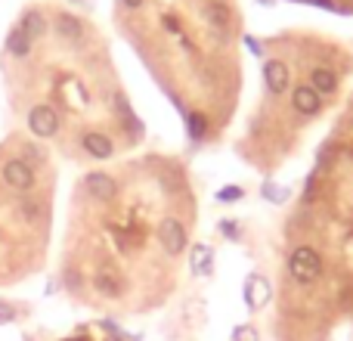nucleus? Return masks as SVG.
Listing matches in <instances>:
<instances>
[{
    "label": "nucleus",
    "instance_id": "1",
    "mask_svg": "<svg viewBox=\"0 0 353 341\" xmlns=\"http://www.w3.org/2000/svg\"><path fill=\"white\" fill-rule=\"evenodd\" d=\"M288 273H292V280L301 282V286L316 282L319 273H323V257H319V251L310 249V245H298V249L292 251V257H288Z\"/></svg>",
    "mask_w": 353,
    "mask_h": 341
},
{
    "label": "nucleus",
    "instance_id": "2",
    "mask_svg": "<svg viewBox=\"0 0 353 341\" xmlns=\"http://www.w3.org/2000/svg\"><path fill=\"white\" fill-rule=\"evenodd\" d=\"M0 177H3V183L10 189H16V193H31V189L37 186V174H34V165L25 159H10L0 170Z\"/></svg>",
    "mask_w": 353,
    "mask_h": 341
},
{
    "label": "nucleus",
    "instance_id": "3",
    "mask_svg": "<svg viewBox=\"0 0 353 341\" xmlns=\"http://www.w3.org/2000/svg\"><path fill=\"white\" fill-rule=\"evenodd\" d=\"M28 130L37 140H50L59 134V112L47 103H37L28 109Z\"/></svg>",
    "mask_w": 353,
    "mask_h": 341
},
{
    "label": "nucleus",
    "instance_id": "4",
    "mask_svg": "<svg viewBox=\"0 0 353 341\" xmlns=\"http://www.w3.org/2000/svg\"><path fill=\"white\" fill-rule=\"evenodd\" d=\"M159 242H161V249H165V255H183L186 251V226L180 224L176 217H165L159 224Z\"/></svg>",
    "mask_w": 353,
    "mask_h": 341
},
{
    "label": "nucleus",
    "instance_id": "5",
    "mask_svg": "<svg viewBox=\"0 0 353 341\" xmlns=\"http://www.w3.org/2000/svg\"><path fill=\"white\" fill-rule=\"evenodd\" d=\"M270 298H273L270 280L261 273H251L248 280H245V304H248L251 311H263V307L270 304Z\"/></svg>",
    "mask_w": 353,
    "mask_h": 341
},
{
    "label": "nucleus",
    "instance_id": "6",
    "mask_svg": "<svg viewBox=\"0 0 353 341\" xmlns=\"http://www.w3.org/2000/svg\"><path fill=\"white\" fill-rule=\"evenodd\" d=\"M81 149H84L90 159H99V162L115 155V143H112V137L103 134V130H84V134H81Z\"/></svg>",
    "mask_w": 353,
    "mask_h": 341
},
{
    "label": "nucleus",
    "instance_id": "7",
    "mask_svg": "<svg viewBox=\"0 0 353 341\" xmlns=\"http://www.w3.org/2000/svg\"><path fill=\"white\" fill-rule=\"evenodd\" d=\"M263 81H267V90L273 97H282L288 90V84H292V72H288V66L282 59H270L263 62Z\"/></svg>",
    "mask_w": 353,
    "mask_h": 341
},
{
    "label": "nucleus",
    "instance_id": "8",
    "mask_svg": "<svg viewBox=\"0 0 353 341\" xmlns=\"http://www.w3.org/2000/svg\"><path fill=\"white\" fill-rule=\"evenodd\" d=\"M84 189H87V195L90 199H97V202H112L118 195V183L112 180L109 174H87V180H84Z\"/></svg>",
    "mask_w": 353,
    "mask_h": 341
},
{
    "label": "nucleus",
    "instance_id": "9",
    "mask_svg": "<svg viewBox=\"0 0 353 341\" xmlns=\"http://www.w3.org/2000/svg\"><path fill=\"white\" fill-rule=\"evenodd\" d=\"M189 270H192V276H199V280H208V276L214 273V249L205 242H195L192 251H189Z\"/></svg>",
    "mask_w": 353,
    "mask_h": 341
},
{
    "label": "nucleus",
    "instance_id": "10",
    "mask_svg": "<svg viewBox=\"0 0 353 341\" xmlns=\"http://www.w3.org/2000/svg\"><path fill=\"white\" fill-rule=\"evenodd\" d=\"M292 106L301 112V115L313 118V115L323 112V97H319L310 84H301V87H294V93H292Z\"/></svg>",
    "mask_w": 353,
    "mask_h": 341
},
{
    "label": "nucleus",
    "instance_id": "11",
    "mask_svg": "<svg viewBox=\"0 0 353 341\" xmlns=\"http://www.w3.org/2000/svg\"><path fill=\"white\" fill-rule=\"evenodd\" d=\"M93 286H97V292L105 295V298H118L121 289H124V282H121V276H118L115 270H99L97 280H93Z\"/></svg>",
    "mask_w": 353,
    "mask_h": 341
},
{
    "label": "nucleus",
    "instance_id": "12",
    "mask_svg": "<svg viewBox=\"0 0 353 341\" xmlns=\"http://www.w3.org/2000/svg\"><path fill=\"white\" fill-rule=\"evenodd\" d=\"M310 87L319 93V97H325V93H335L338 90V75L332 72V68H313L310 72Z\"/></svg>",
    "mask_w": 353,
    "mask_h": 341
},
{
    "label": "nucleus",
    "instance_id": "13",
    "mask_svg": "<svg viewBox=\"0 0 353 341\" xmlns=\"http://www.w3.org/2000/svg\"><path fill=\"white\" fill-rule=\"evenodd\" d=\"M56 31H59L65 41H81V37H84V22H81L78 16H72V12H59V16H56Z\"/></svg>",
    "mask_w": 353,
    "mask_h": 341
},
{
    "label": "nucleus",
    "instance_id": "14",
    "mask_svg": "<svg viewBox=\"0 0 353 341\" xmlns=\"http://www.w3.org/2000/svg\"><path fill=\"white\" fill-rule=\"evenodd\" d=\"M19 28H22L25 35L34 41V37L47 35V19H43L41 10H25V12H22V22H19Z\"/></svg>",
    "mask_w": 353,
    "mask_h": 341
},
{
    "label": "nucleus",
    "instance_id": "15",
    "mask_svg": "<svg viewBox=\"0 0 353 341\" xmlns=\"http://www.w3.org/2000/svg\"><path fill=\"white\" fill-rule=\"evenodd\" d=\"M6 53L16 56V59H25V56L31 53V37L25 35V31L19 28V25L10 31V37H6Z\"/></svg>",
    "mask_w": 353,
    "mask_h": 341
},
{
    "label": "nucleus",
    "instance_id": "16",
    "mask_svg": "<svg viewBox=\"0 0 353 341\" xmlns=\"http://www.w3.org/2000/svg\"><path fill=\"white\" fill-rule=\"evenodd\" d=\"M205 16H208V22H211V28H217L220 35L230 28V6H226L223 0H214V3H208Z\"/></svg>",
    "mask_w": 353,
    "mask_h": 341
},
{
    "label": "nucleus",
    "instance_id": "17",
    "mask_svg": "<svg viewBox=\"0 0 353 341\" xmlns=\"http://www.w3.org/2000/svg\"><path fill=\"white\" fill-rule=\"evenodd\" d=\"M186 130H189V137H192V140H201V137L208 134V118L199 115V112H189V115H186Z\"/></svg>",
    "mask_w": 353,
    "mask_h": 341
},
{
    "label": "nucleus",
    "instance_id": "18",
    "mask_svg": "<svg viewBox=\"0 0 353 341\" xmlns=\"http://www.w3.org/2000/svg\"><path fill=\"white\" fill-rule=\"evenodd\" d=\"M230 341H261V332H257L251 323H242V326H236V329H232Z\"/></svg>",
    "mask_w": 353,
    "mask_h": 341
},
{
    "label": "nucleus",
    "instance_id": "19",
    "mask_svg": "<svg viewBox=\"0 0 353 341\" xmlns=\"http://www.w3.org/2000/svg\"><path fill=\"white\" fill-rule=\"evenodd\" d=\"M242 195H245L242 186H223V189L217 193V199H220V202H239Z\"/></svg>",
    "mask_w": 353,
    "mask_h": 341
},
{
    "label": "nucleus",
    "instance_id": "20",
    "mask_svg": "<svg viewBox=\"0 0 353 341\" xmlns=\"http://www.w3.org/2000/svg\"><path fill=\"white\" fill-rule=\"evenodd\" d=\"M12 320H16V307H12L10 301H0V326L12 323Z\"/></svg>",
    "mask_w": 353,
    "mask_h": 341
},
{
    "label": "nucleus",
    "instance_id": "21",
    "mask_svg": "<svg viewBox=\"0 0 353 341\" xmlns=\"http://www.w3.org/2000/svg\"><path fill=\"white\" fill-rule=\"evenodd\" d=\"M37 202L34 199H22V214H25V220H37Z\"/></svg>",
    "mask_w": 353,
    "mask_h": 341
},
{
    "label": "nucleus",
    "instance_id": "22",
    "mask_svg": "<svg viewBox=\"0 0 353 341\" xmlns=\"http://www.w3.org/2000/svg\"><path fill=\"white\" fill-rule=\"evenodd\" d=\"M263 193H267V199H273V202H285L288 189H279V186H273V183H267V186H263Z\"/></svg>",
    "mask_w": 353,
    "mask_h": 341
},
{
    "label": "nucleus",
    "instance_id": "23",
    "mask_svg": "<svg viewBox=\"0 0 353 341\" xmlns=\"http://www.w3.org/2000/svg\"><path fill=\"white\" fill-rule=\"evenodd\" d=\"M220 230H223L226 239H236V236H239V226L232 224V220H223V224H220Z\"/></svg>",
    "mask_w": 353,
    "mask_h": 341
},
{
    "label": "nucleus",
    "instance_id": "24",
    "mask_svg": "<svg viewBox=\"0 0 353 341\" xmlns=\"http://www.w3.org/2000/svg\"><path fill=\"white\" fill-rule=\"evenodd\" d=\"M245 47H248V50H251V53L263 56V47H261V43H257V41H254V37H245Z\"/></svg>",
    "mask_w": 353,
    "mask_h": 341
},
{
    "label": "nucleus",
    "instance_id": "25",
    "mask_svg": "<svg viewBox=\"0 0 353 341\" xmlns=\"http://www.w3.org/2000/svg\"><path fill=\"white\" fill-rule=\"evenodd\" d=\"M121 3L128 6V10H140V6H143V0H121Z\"/></svg>",
    "mask_w": 353,
    "mask_h": 341
},
{
    "label": "nucleus",
    "instance_id": "26",
    "mask_svg": "<svg viewBox=\"0 0 353 341\" xmlns=\"http://www.w3.org/2000/svg\"><path fill=\"white\" fill-rule=\"evenodd\" d=\"M65 341H84V338H65Z\"/></svg>",
    "mask_w": 353,
    "mask_h": 341
}]
</instances>
